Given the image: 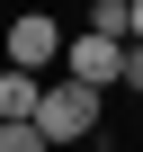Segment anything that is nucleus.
<instances>
[{
	"mask_svg": "<svg viewBox=\"0 0 143 152\" xmlns=\"http://www.w3.org/2000/svg\"><path fill=\"white\" fill-rule=\"evenodd\" d=\"M125 45H143V0H134V36H125Z\"/></svg>",
	"mask_w": 143,
	"mask_h": 152,
	"instance_id": "8",
	"label": "nucleus"
},
{
	"mask_svg": "<svg viewBox=\"0 0 143 152\" xmlns=\"http://www.w3.org/2000/svg\"><path fill=\"white\" fill-rule=\"evenodd\" d=\"M81 36H107V45H125V36H134V0H90Z\"/></svg>",
	"mask_w": 143,
	"mask_h": 152,
	"instance_id": "5",
	"label": "nucleus"
},
{
	"mask_svg": "<svg viewBox=\"0 0 143 152\" xmlns=\"http://www.w3.org/2000/svg\"><path fill=\"white\" fill-rule=\"evenodd\" d=\"M98 116H107V90H81V81H45V99H36V134H45V152L98 134Z\"/></svg>",
	"mask_w": 143,
	"mask_h": 152,
	"instance_id": "1",
	"label": "nucleus"
},
{
	"mask_svg": "<svg viewBox=\"0 0 143 152\" xmlns=\"http://www.w3.org/2000/svg\"><path fill=\"white\" fill-rule=\"evenodd\" d=\"M116 72H125V45L81 36V27L63 36V81H81V90H116Z\"/></svg>",
	"mask_w": 143,
	"mask_h": 152,
	"instance_id": "2",
	"label": "nucleus"
},
{
	"mask_svg": "<svg viewBox=\"0 0 143 152\" xmlns=\"http://www.w3.org/2000/svg\"><path fill=\"white\" fill-rule=\"evenodd\" d=\"M45 63H63V18H45V9L9 18V72H45Z\"/></svg>",
	"mask_w": 143,
	"mask_h": 152,
	"instance_id": "3",
	"label": "nucleus"
},
{
	"mask_svg": "<svg viewBox=\"0 0 143 152\" xmlns=\"http://www.w3.org/2000/svg\"><path fill=\"white\" fill-rule=\"evenodd\" d=\"M116 90H143V45H125V72H116Z\"/></svg>",
	"mask_w": 143,
	"mask_h": 152,
	"instance_id": "7",
	"label": "nucleus"
},
{
	"mask_svg": "<svg viewBox=\"0 0 143 152\" xmlns=\"http://www.w3.org/2000/svg\"><path fill=\"white\" fill-rule=\"evenodd\" d=\"M36 99H45L36 72H9L0 63V125H36Z\"/></svg>",
	"mask_w": 143,
	"mask_h": 152,
	"instance_id": "4",
	"label": "nucleus"
},
{
	"mask_svg": "<svg viewBox=\"0 0 143 152\" xmlns=\"http://www.w3.org/2000/svg\"><path fill=\"white\" fill-rule=\"evenodd\" d=\"M0 152H45V134L36 125H0Z\"/></svg>",
	"mask_w": 143,
	"mask_h": 152,
	"instance_id": "6",
	"label": "nucleus"
}]
</instances>
